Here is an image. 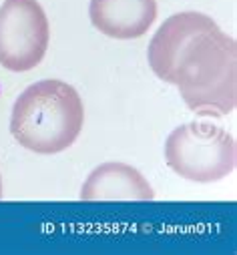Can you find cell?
Here are the masks:
<instances>
[{
  "label": "cell",
  "instance_id": "8992f818",
  "mask_svg": "<svg viewBox=\"0 0 237 255\" xmlns=\"http://www.w3.org/2000/svg\"><path fill=\"white\" fill-rule=\"evenodd\" d=\"M155 191L131 165L109 161L99 165L83 183V201H151Z\"/></svg>",
  "mask_w": 237,
  "mask_h": 255
},
{
  "label": "cell",
  "instance_id": "52a82bcc",
  "mask_svg": "<svg viewBox=\"0 0 237 255\" xmlns=\"http://www.w3.org/2000/svg\"><path fill=\"white\" fill-rule=\"evenodd\" d=\"M0 199H2V177H0Z\"/></svg>",
  "mask_w": 237,
  "mask_h": 255
},
{
  "label": "cell",
  "instance_id": "5b68a950",
  "mask_svg": "<svg viewBox=\"0 0 237 255\" xmlns=\"http://www.w3.org/2000/svg\"><path fill=\"white\" fill-rule=\"evenodd\" d=\"M89 16L105 36L141 38L157 18V0H91Z\"/></svg>",
  "mask_w": 237,
  "mask_h": 255
},
{
  "label": "cell",
  "instance_id": "3957f363",
  "mask_svg": "<svg viewBox=\"0 0 237 255\" xmlns=\"http://www.w3.org/2000/svg\"><path fill=\"white\" fill-rule=\"evenodd\" d=\"M165 161L173 173L187 181L215 183L235 169V139L213 123H185L167 137Z\"/></svg>",
  "mask_w": 237,
  "mask_h": 255
},
{
  "label": "cell",
  "instance_id": "7a4b0ae2",
  "mask_svg": "<svg viewBox=\"0 0 237 255\" xmlns=\"http://www.w3.org/2000/svg\"><path fill=\"white\" fill-rule=\"evenodd\" d=\"M85 125L83 99L75 87L58 79H44L20 93L10 115L16 143L38 155L69 149Z\"/></svg>",
  "mask_w": 237,
  "mask_h": 255
},
{
  "label": "cell",
  "instance_id": "277c9868",
  "mask_svg": "<svg viewBox=\"0 0 237 255\" xmlns=\"http://www.w3.org/2000/svg\"><path fill=\"white\" fill-rule=\"evenodd\" d=\"M50 42V24L38 0H4L0 6V65L26 73L40 65Z\"/></svg>",
  "mask_w": 237,
  "mask_h": 255
},
{
  "label": "cell",
  "instance_id": "6da1fadb",
  "mask_svg": "<svg viewBox=\"0 0 237 255\" xmlns=\"http://www.w3.org/2000/svg\"><path fill=\"white\" fill-rule=\"evenodd\" d=\"M151 71L179 89L201 115H227L237 105V44L203 12H177L153 34Z\"/></svg>",
  "mask_w": 237,
  "mask_h": 255
}]
</instances>
